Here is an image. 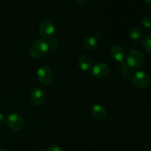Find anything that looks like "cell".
Wrapping results in <instances>:
<instances>
[{
  "instance_id": "cell-14",
  "label": "cell",
  "mask_w": 151,
  "mask_h": 151,
  "mask_svg": "<svg viewBox=\"0 0 151 151\" xmlns=\"http://www.w3.org/2000/svg\"><path fill=\"white\" fill-rule=\"evenodd\" d=\"M119 69L122 73V76L125 78H128L132 75V70L131 68L128 65V63L122 61L119 64Z\"/></svg>"
},
{
  "instance_id": "cell-10",
  "label": "cell",
  "mask_w": 151,
  "mask_h": 151,
  "mask_svg": "<svg viewBox=\"0 0 151 151\" xmlns=\"http://www.w3.org/2000/svg\"><path fill=\"white\" fill-rule=\"evenodd\" d=\"M111 55L118 62H122L125 57V52L123 47L119 44H115L111 49Z\"/></svg>"
},
{
  "instance_id": "cell-17",
  "label": "cell",
  "mask_w": 151,
  "mask_h": 151,
  "mask_svg": "<svg viewBox=\"0 0 151 151\" xmlns=\"http://www.w3.org/2000/svg\"><path fill=\"white\" fill-rule=\"evenodd\" d=\"M47 44H48L49 48L50 50H53V49L57 48L58 45V40L55 38H51L49 39V41H47Z\"/></svg>"
},
{
  "instance_id": "cell-4",
  "label": "cell",
  "mask_w": 151,
  "mask_h": 151,
  "mask_svg": "<svg viewBox=\"0 0 151 151\" xmlns=\"http://www.w3.org/2000/svg\"><path fill=\"white\" fill-rule=\"evenodd\" d=\"M37 78L38 81L44 86H47L51 83L53 79V74L51 68L47 65L40 66L37 71Z\"/></svg>"
},
{
  "instance_id": "cell-3",
  "label": "cell",
  "mask_w": 151,
  "mask_h": 151,
  "mask_svg": "<svg viewBox=\"0 0 151 151\" xmlns=\"http://www.w3.org/2000/svg\"><path fill=\"white\" fill-rule=\"evenodd\" d=\"M131 82L137 88H145L150 84L151 78L148 74L140 71L131 76Z\"/></svg>"
},
{
  "instance_id": "cell-2",
  "label": "cell",
  "mask_w": 151,
  "mask_h": 151,
  "mask_svg": "<svg viewBox=\"0 0 151 151\" xmlns=\"http://www.w3.org/2000/svg\"><path fill=\"white\" fill-rule=\"evenodd\" d=\"M126 63L131 69H139L145 63V56L138 50H131L126 56Z\"/></svg>"
},
{
  "instance_id": "cell-20",
  "label": "cell",
  "mask_w": 151,
  "mask_h": 151,
  "mask_svg": "<svg viewBox=\"0 0 151 151\" xmlns=\"http://www.w3.org/2000/svg\"><path fill=\"white\" fill-rule=\"evenodd\" d=\"M4 115L2 114L1 113H0V125H1V124L4 122Z\"/></svg>"
},
{
  "instance_id": "cell-15",
  "label": "cell",
  "mask_w": 151,
  "mask_h": 151,
  "mask_svg": "<svg viewBox=\"0 0 151 151\" xmlns=\"http://www.w3.org/2000/svg\"><path fill=\"white\" fill-rule=\"evenodd\" d=\"M143 48L147 52L151 54V35H147L143 38L142 41Z\"/></svg>"
},
{
  "instance_id": "cell-9",
  "label": "cell",
  "mask_w": 151,
  "mask_h": 151,
  "mask_svg": "<svg viewBox=\"0 0 151 151\" xmlns=\"http://www.w3.org/2000/svg\"><path fill=\"white\" fill-rule=\"evenodd\" d=\"M91 114L94 119L97 120H103L107 116V110L102 105L97 104L91 107Z\"/></svg>"
},
{
  "instance_id": "cell-11",
  "label": "cell",
  "mask_w": 151,
  "mask_h": 151,
  "mask_svg": "<svg viewBox=\"0 0 151 151\" xmlns=\"http://www.w3.org/2000/svg\"><path fill=\"white\" fill-rule=\"evenodd\" d=\"M78 66L81 70L84 71V72L91 70L93 66L92 59L87 55H83L81 56L78 60Z\"/></svg>"
},
{
  "instance_id": "cell-12",
  "label": "cell",
  "mask_w": 151,
  "mask_h": 151,
  "mask_svg": "<svg viewBox=\"0 0 151 151\" xmlns=\"http://www.w3.org/2000/svg\"><path fill=\"white\" fill-rule=\"evenodd\" d=\"M128 38L133 42L139 43L142 41V33L141 30L139 29H138V28H131L129 30V32H128Z\"/></svg>"
},
{
  "instance_id": "cell-21",
  "label": "cell",
  "mask_w": 151,
  "mask_h": 151,
  "mask_svg": "<svg viewBox=\"0 0 151 151\" xmlns=\"http://www.w3.org/2000/svg\"><path fill=\"white\" fill-rule=\"evenodd\" d=\"M145 1L147 4V5H148L149 7H151V0H145Z\"/></svg>"
},
{
  "instance_id": "cell-5",
  "label": "cell",
  "mask_w": 151,
  "mask_h": 151,
  "mask_svg": "<svg viewBox=\"0 0 151 151\" xmlns=\"http://www.w3.org/2000/svg\"><path fill=\"white\" fill-rule=\"evenodd\" d=\"M7 124L9 128L14 131H20L23 129L24 119L20 114L17 113H12L7 118Z\"/></svg>"
},
{
  "instance_id": "cell-16",
  "label": "cell",
  "mask_w": 151,
  "mask_h": 151,
  "mask_svg": "<svg viewBox=\"0 0 151 151\" xmlns=\"http://www.w3.org/2000/svg\"><path fill=\"white\" fill-rule=\"evenodd\" d=\"M142 24L144 27L145 28H150L151 27V17L150 16H144L142 19Z\"/></svg>"
},
{
  "instance_id": "cell-7",
  "label": "cell",
  "mask_w": 151,
  "mask_h": 151,
  "mask_svg": "<svg viewBox=\"0 0 151 151\" xmlns=\"http://www.w3.org/2000/svg\"><path fill=\"white\" fill-rule=\"evenodd\" d=\"M91 74L94 78H103L108 76L110 72L109 66L106 63H97L91 68Z\"/></svg>"
},
{
  "instance_id": "cell-23",
  "label": "cell",
  "mask_w": 151,
  "mask_h": 151,
  "mask_svg": "<svg viewBox=\"0 0 151 151\" xmlns=\"http://www.w3.org/2000/svg\"><path fill=\"white\" fill-rule=\"evenodd\" d=\"M37 151H45V150H37Z\"/></svg>"
},
{
  "instance_id": "cell-19",
  "label": "cell",
  "mask_w": 151,
  "mask_h": 151,
  "mask_svg": "<svg viewBox=\"0 0 151 151\" xmlns=\"http://www.w3.org/2000/svg\"><path fill=\"white\" fill-rule=\"evenodd\" d=\"M75 1H76L78 4H86L87 2H88V0H75Z\"/></svg>"
},
{
  "instance_id": "cell-13",
  "label": "cell",
  "mask_w": 151,
  "mask_h": 151,
  "mask_svg": "<svg viewBox=\"0 0 151 151\" xmlns=\"http://www.w3.org/2000/svg\"><path fill=\"white\" fill-rule=\"evenodd\" d=\"M98 44V41H97V38L94 37H87L83 41V46L84 48L87 50H93L96 49Z\"/></svg>"
},
{
  "instance_id": "cell-22",
  "label": "cell",
  "mask_w": 151,
  "mask_h": 151,
  "mask_svg": "<svg viewBox=\"0 0 151 151\" xmlns=\"http://www.w3.org/2000/svg\"><path fill=\"white\" fill-rule=\"evenodd\" d=\"M0 151H8V150H7L6 149H4V148H0Z\"/></svg>"
},
{
  "instance_id": "cell-24",
  "label": "cell",
  "mask_w": 151,
  "mask_h": 151,
  "mask_svg": "<svg viewBox=\"0 0 151 151\" xmlns=\"http://www.w3.org/2000/svg\"><path fill=\"white\" fill-rule=\"evenodd\" d=\"M135 1H136V0H135Z\"/></svg>"
},
{
  "instance_id": "cell-1",
  "label": "cell",
  "mask_w": 151,
  "mask_h": 151,
  "mask_svg": "<svg viewBox=\"0 0 151 151\" xmlns=\"http://www.w3.org/2000/svg\"><path fill=\"white\" fill-rule=\"evenodd\" d=\"M50 48L47 41L43 38H38L32 43L29 52L31 58L35 60H39L47 54Z\"/></svg>"
},
{
  "instance_id": "cell-8",
  "label": "cell",
  "mask_w": 151,
  "mask_h": 151,
  "mask_svg": "<svg viewBox=\"0 0 151 151\" xmlns=\"http://www.w3.org/2000/svg\"><path fill=\"white\" fill-rule=\"evenodd\" d=\"M31 101L35 106H41L45 101V94L44 91L39 87L33 88L31 91Z\"/></svg>"
},
{
  "instance_id": "cell-6",
  "label": "cell",
  "mask_w": 151,
  "mask_h": 151,
  "mask_svg": "<svg viewBox=\"0 0 151 151\" xmlns=\"http://www.w3.org/2000/svg\"><path fill=\"white\" fill-rule=\"evenodd\" d=\"M39 32L44 38L50 39L53 38L55 33V26L52 21L44 20L39 24Z\"/></svg>"
},
{
  "instance_id": "cell-18",
  "label": "cell",
  "mask_w": 151,
  "mask_h": 151,
  "mask_svg": "<svg viewBox=\"0 0 151 151\" xmlns=\"http://www.w3.org/2000/svg\"><path fill=\"white\" fill-rule=\"evenodd\" d=\"M47 151H63V150L58 145H52L47 148Z\"/></svg>"
}]
</instances>
